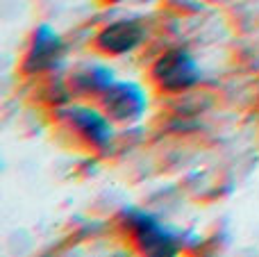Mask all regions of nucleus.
<instances>
[{
    "mask_svg": "<svg viewBox=\"0 0 259 257\" xmlns=\"http://www.w3.org/2000/svg\"><path fill=\"white\" fill-rule=\"evenodd\" d=\"M125 219L134 244L141 253L155 257H170L180 253L182 237L178 232L168 230L166 226H161L152 214L139 212V209H125Z\"/></svg>",
    "mask_w": 259,
    "mask_h": 257,
    "instance_id": "1",
    "label": "nucleus"
},
{
    "mask_svg": "<svg viewBox=\"0 0 259 257\" xmlns=\"http://www.w3.org/2000/svg\"><path fill=\"white\" fill-rule=\"evenodd\" d=\"M200 77L202 71L198 62L189 50L182 48L164 53L152 66V82L168 94H180V91L191 89L200 82Z\"/></svg>",
    "mask_w": 259,
    "mask_h": 257,
    "instance_id": "2",
    "label": "nucleus"
},
{
    "mask_svg": "<svg viewBox=\"0 0 259 257\" xmlns=\"http://www.w3.org/2000/svg\"><path fill=\"white\" fill-rule=\"evenodd\" d=\"M62 121H66L71 125V130H75L82 139L89 146L98 150L109 148L114 139V127H112V118L105 114V109L89 107V105H66L59 109Z\"/></svg>",
    "mask_w": 259,
    "mask_h": 257,
    "instance_id": "3",
    "label": "nucleus"
},
{
    "mask_svg": "<svg viewBox=\"0 0 259 257\" xmlns=\"http://www.w3.org/2000/svg\"><path fill=\"white\" fill-rule=\"evenodd\" d=\"M100 98L105 114L114 123H137L148 109V94L137 82H114Z\"/></svg>",
    "mask_w": 259,
    "mask_h": 257,
    "instance_id": "4",
    "label": "nucleus"
},
{
    "mask_svg": "<svg viewBox=\"0 0 259 257\" xmlns=\"http://www.w3.org/2000/svg\"><path fill=\"white\" fill-rule=\"evenodd\" d=\"M64 55H66V44L59 36V32H55L50 25H39L32 34V44L25 57H23V71L27 75L50 71L62 64Z\"/></svg>",
    "mask_w": 259,
    "mask_h": 257,
    "instance_id": "5",
    "label": "nucleus"
},
{
    "mask_svg": "<svg viewBox=\"0 0 259 257\" xmlns=\"http://www.w3.org/2000/svg\"><path fill=\"white\" fill-rule=\"evenodd\" d=\"M146 27L139 21L123 18L105 25L96 36V48L105 55H125L137 50L146 41Z\"/></svg>",
    "mask_w": 259,
    "mask_h": 257,
    "instance_id": "6",
    "label": "nucleus"
},
{
    "mask_svg": "<svg viewBox=\"0 0 259 257\" xmlns=\"http://www.w3.org/2000/svg\"><path fill=\"white\" fill-rule=\"evenodd\" d=\"M114 82V71L109 66L84 64L71 75V89L80 96H103Z\"/></svg>",
    "mask_w": 259,
    "mask_h": 257,
    "instance_id": "7",
    "label": "nucleus"
},
{
    "mask_svg": "<svg viewBox=\"0 0 259 257\" xmlns=\"http://www.w3.org/2000/svg\"><path fill=\"white\" fill-rule=\"evenodd\" d=\"M105 3H112V5H116V3H123V0H105Z\"/></svg>",
    "mask_w": 259,
    "mask_h": 257,
    "instance_id": "8",
    "label": "nucleus"
}]
</instances>
